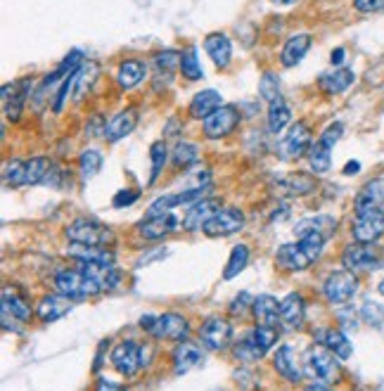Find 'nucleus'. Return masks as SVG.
I'll use <instances>...</instances> for the list:
<instances>
[{
  "instance_id": "2",
  "label": "nucleus",
  "mask_w": 384,
  "mask_h": 391,
  "mask_svg": "<svg viewBox=\"0 0 384 391\" xmlns=\"http://www.w3.org/2000/svg\"><path fill=\"white\" fill-rule=\"evenodd\" d=\"M50 159L45 156H34V159H15L10 161L8 168H5V182L8 185H36V182H43L45 175L50 171Z\"/></svg>"
},
{
  "instance_id": "45",
  "label": "nucleus",
  "mask_w": 384,
  "mask_h": 391,
  "mask_svg": "<svg viewBox=\"0 0 384 391\" xmlns=\"http://www.w3.org/2000/svg\"><path fill=\"white\" fill-rule=\"evenodd\" d=\"M180 60H183V55L180 52H175V50H166V52H159L157 57H154V69L159 71H166L168 76H171V71L178 67L180 69Z\"/></svg>"
},
{
  "instance_id": "27",
  "label": "nucleus",
  "mask_w": 384,
  "mask_h": 391,
  "mask_svg": "<svg viewBox=\"0 0 384 391\" xmlns=\"http://www.w3.org/2000/svg\"><path fill=\"white\" fill-rule=\"evenodd\" d=\"M69 256L76 259L79 263H102V266H112L114 263V254L109 249H105V247L71 244L69 247Z\"/></svg>"
},
{
  "instance_id": "31",
  "label": "nucleus",
  "mask_w": 384,
  "mask_h": 391,
  "mask_svg": "<svg viewBox=\"0 0 384 391\" xmlns=\"http://www.w3.org/2000/svg\"><path fill=\"white\" fill-rule=\"evenodd\" d=\"M221 102L223 100H221V95L216 93V90H202V93L192 97L190 116L192 119H206V116L213 114L221 107Z\"/></svg>"
},
{
  "instance_id": "10",
  "label": "nucleus",
  "mask_w": 384,
  "mask_h": 391,
  "mask_svg": "<svg viewBox=\"0 0 384 391\" xmlns=\"http://www.w3.org/2000/svg\"><path fill=\"white\" fill-rule=\"evenodd\" d=\"M311 145H314V133H311V128L306 126V123L297 121L295 126L287 130L285 140L280 142V154L292 161V159H299V156L309 154Z\"/></svg>"
},
{
  "instance_id": "44",
  "label": "nucleus",
  "mask_w": 384,
  "mask_h": 391,
  "mask_svg": "<svg viewBox=\"0 0 384 391\" xmlns=\"http://www.w3.org/2000/svg\"><path fill=\"white\" fill-rule=\"evenodd\" d=\"M259 90H261V97L266 102H275L280 100V78L273 71H266L261 76V83H259Z\"/></svg>"
},
{
  "instance_id": "57",
  "label": "nucleus",
  "mask_w": 384,
  "mask_h": 391,
  "mask_svg": "<svg viewBox=\"0 0 384 391\" xmlns=\"http://www.w3.org/2000/svg\"><path fill=\"white\" fill-rule=\"evenodd\" d=\"M273 3H275V5H295L297 0H273Z\"/></svg>"
},
{
  "instance_id": "49",
  "label": "nucleus",
  "mask_w": 384,
  "mask_h": 391,
  "mask_svg": "<svg viewBox=\"0 0 384 391\" xmlns=\"http://www.w3.org/2000/svg\"><path fill=\"white\" fill-rule=\"evenodd\" d=\"M138 190H121V192H116V197H114V201L112 204L116 206V209H123V206H131L133 201H138Z\"/></svg>"
},
{
  "instance_id": "33",
  "label": "nucleus",
  "mask_w": 384,
  "mask_h": 391,
  "mask_svg": "<svg viewBox=\"0 0 384 391\" xmlns=\"http://www.w3.org/2000/svg\"><path fill=\"white\" fill-rule=\"evenodd\" d=\"M145 64H142L140 60H126V62H121V67H119V74H116V81H119V86L123 90H131L135 88L138 83L145 78Z\"/></svg>"
},
{
  "instance_id": "39",
  "label": "nucleus",
  "mask_w": 384,
  "mask_h": 391,
  "mask_svg": "<svg viewBox=\"0 0 384 391\" xmlns=\"http://www.w3.org/2000/svg\"><path fill=\"white\" fill-rule=\"evenodd\" d=\"M264 354H266V351L256 344V339H254V335L240 339V342L235 344V358H240V361H244V363L259 361V358H261Z\"/></svg>"
},
{
  "instance_id": "56",
  "label": "nucleus",
  "mask_w": 384,
  "mask_h": 391,
  "mask_svg": "<svg viewBox=\"0 0 384 391\" xmlns=\"http://www.w3.org/2000/svg\"><path fill=\"white\" fill-rule=\"evenodd\" d=\"M306 391H330V389L323 387V384H311V387H306Z\"/></svg>"
},
{
  "instance_id": "7",
  "label": "nucleus",
  "mask_w": 384,
  "mask_h": 391,
  "mask_svg": "<svg viewBox=\"0 0 384 391\" xmlns=\"http://www.w3.org/2000/svg\"><path fill=\"white\" fill-rule=\"evenodd\" d=\"M351 235L356 242L375 244L384 235V211L382 209H363L356 211L354 225H351Z\"/></svg>"
},
{
  "instance_id": "25",
  "label": "nucleus",
  "mask_w": 384,
  "mask_h": 391,
  "mask_svg": "<svg viewBox=\"0 0 384 391\" xmlns=\"http://www.w3.org/2000/svg\"><path fill=\"white\" fill-rule=\"evenodd\" d=\"M199 363H202V349L197 347V344L183 342V344H178V347H175V351H173V370H175V375L190 373V370L197 368Z\"/></svg>"
},
{
  "instance_id": "51",
  "label": "nucleus",
  "mask_w": 384,
  "mask_h": 391,
  "mask_svg": "<svg viewBox=\"0 0 384 391\" xmlns=\"http://www.w3.org/2000/svg\"><path fill=\"white\" fill-rule=\"evenodd\" d=\"M247 304H254V299H252L249 294H247V292H242V297H237L235 302L230 304V313H233V316H237V313L244 311Z\"/></svg>"
},
{
  "instance_id": "41",
  "label": "nucleus",
  "mask_w": 384,
  "mask_h": 391,
  "mask_svg": "<svg viewBox=\"0 0 384 391\" xmlns=\"http://www.w3.org/2000/svg\"><path fill=\"white\" fill-rule=\"evenodd\" d=\"M180 71H183V76L187 78V81H199V78L204 76L202 64H199V57H197V48H187L183 52V60H180Z\"/></svg>"
},
{
  "instance_id": "29",
  "label": "nucleus",
  "mask_w": 384,
  "mask_h": 391,
  "mask_svg": "<svg viewBox=\"0 0 384 391\" xmlns=\"http://www.w3.org/2000/svg\"><path fill=\"white\" fill-rule=\"evenodd\" d=\"M309 48H311V36L309 34H297V36H292L287 43H285L280 60H283L285 67H297V64L306 57Z\"/></svg>"
},
{
  "instance_id": "34",
  "label": "nucleus",
  "mask_w": 384,
  "mask_h": 391,
  "mask_svg": "<svg viewBox=\"0 0 384 391\" xmlns=\"http://www.w3.org/2000/svg\"><path fill=\"white\" fill-rule=\"evenodd\" d=\"M97 64L95 62H83L79 71H76V83H74V100L76 102H81L83 100V95L88 93L90 86L95 83V78H97Z\"/></svg>"
},
{
  "instance_id": "40",
  "label": "nucleus",
  "mask_w": 384,
  "mask_h": 391,
  "mask_svg": "<svg viewBox=\"0 0 384 391\" xmlns=\"http://www.w3.org/2000/svg\"><path fill=\"white\" fill-rule=\"evenodd\" d=\"M330 154H332V149H328L323 145V142H314V145H311V149H309V164H311V168H314L316 173H325L330 168Z\"/></svg>"
},
{
  "instance_id": "54",
  "label": "nucleus",
  "mask_w": 384,
  "mask_h": 391,
  "mask_svg": "<svg viewBox=\"0 0 384 391\" xmlns=\"http://www.w3.org/2000/svg\"><path fill=\"white\" fill-rule=\"evenodd\" d=\"M342 62H344V48H337L332 52V64H335V67H342Z\"/></svg>"
},
{
  "instance_id": "42",
  "label": "nucleus",
  "mask_w": 384,
  "mask_h": 391,
  "mask_svg": "<svg viewBox=\"0 0 384 391\" xmlns=\"http://www.w3.org/2000/svg\"><path fill=\"white\" fill-rule=\"evenodd\" d=\"M297 225L299 228H311V230H318V232H323L325 237H330V235L337 230V218L328 216V213H321V216H309V218L299 221Z\"/></svg>"
},
{
  "instance_id": "1",
  "label": "nucleus",
  "mask_w": 384,
  "mask_h": 391,
  "mask_svg": "<svg viewBox=\"0 0 384 391\" xmlns=\"http://www.w3.org/2000/svg\"><path fill=\"white\" fill-rule=\"evenodd\" d=\"M342 263H344V268L351 271L354 275H361V273H373V271L382 268L384 266V249H377L375 244L354 242V244L344 247Z\"/></svg>"
},
{
  "instance_id": "21",
  "label": "nucleus",
  "mask_w": 384,
  "mask_h": 391,
  "mask_svg": "<svg viewBox=\"0 0 384 391\" xmlns=\"http://www.w3.org/2000/svg\"><path fill=\"white\" fill-rule=\"evenodd\" d=\"M71 311V299L64 294H48L36 306V316L41 323H55Z\"/></svg>"
},
{
  "instance_id": "58",
  "label": "nucleus",
  "mask_w": 384,
  "mask_h": 391,
  "mask_svg": "<svg viewBox=\"0 0 384 391\" xmlns=\"http://www.w3.org/2000/svg\"><path fill=\"white\" fill-rule=\"evenodd\" d=\"M377 292H380V294L384 297V280H382V283H380V287H377Z\"/></svg>"
},
{
  "instance_id": "9",
  "label": "nucleus",
  "mask_w": 384,
  "mask_h": 391,
  "mask_svg": "<svg viewBox=\"0 0 384 391\" xmlns=\"http://www.w3.org/2000/svg\"><path fill=\"white\" fill-rule=\"evenodd\" d=\"M237 123H240L237 107H233V104H221L216 112L204 119V135L211 140L225 138V135H230L233 130L237 128Z\"/></svg>"
},
{
  "instance_id": "16",
  "label": "nucleus",
  "mask_w": 384,
  "mask_h": 391,
  "mask_svg": "<svg viewBox=\"0 0 384 391\" xmlns=\"http://www.w3.org/2000/svg\"><path fill=\"white\" fill-rule=\"evenodd\" d=\"M29 90H31L29 78L27 81L12 83V86H3V109H5L8 121H19L22 109H24V102H27V97H29Z\"/></svg>"
},
{
  "instance_id": "28",
  "label": "nucleus",
  "mask_w": 384,
  "mask_h": 391,
  "mask_svg": "<svg viewBox=\"0 0 384 391\" xmlns=\"http://www.w3.org/2000/svg\"><path fill=\"white\" fill-rule=\"evenodd\" d=\"M318 185L316 178H311V175L306 173H292L287 178L280 180L278 190L283 194H287V197H304V194L314 192Z\"/></svg>"
},
{
  "instance_id": "46",
  "label": "nucleus",
  "mask_w": 384,
  "mask_h": 391,
  "mask_svg": "<svg viewBox=\"0 0 384 391\" xmlns=\"http://www.w3.org/2000/svg\"><path fill=\"white\" fill-rule=\"evenodd\" d=\"M361 318L373 328H382L384 325V306L375 304V302H366L361 309Z\"/></svg>"
},
{
  "instance_id": "35",
  "label": "nucleus",
  "mask_w": 384,
  "mask_h": 391,
  "mask_svg": "<svg viewBox=\"0 0 384 391\" xmlns=\"http://www.w3.org/2000/svg\"><path fill=\"white\" fill-rule=\"evenodd\" d=\"M290 121H292V112H290L287 104H285L283 97L268 104V130L271 133H280Z\"/></svg>"
},
{
  "instance_id": "14",
  "label": "nucleus",
  "mask_w": 384,
  "mask_h": 391,
  "mask_svg": "<svg viewBox=\"0 0 384 391\" xmlns=\"http://www.w3.org/2000/svg\"><path fill=\"white\" fill-rule=\"evenodd\" d=\"M112 363L121 375L133 377L142 365V347H138L131 339H126V342H121L112 351Z\"/></svg>"
},
{
  "instance_id": "11",
  "label": "nucleus",
  "mask_w": 384,
  "mask_h": 391,
  "mask_svg": "<svg viewBox=\"0 0 384 391\" xmlns=\"http://www.w3.org/2000/svg\"><path fill=\"white\" fill-rule=\"evenodd\" d=\"M244 228V213L235 206L221 209L209 223L204 225V235L209 237H228V235H235Z\"/></svg>"
},
{
  "instance_id": "12",
  "label": "nucleus",
  "mask_w": 384,
  "mask_h": 391,
  "mask_svg": "<svg viewBox=\"0 0 384 391\" xmlns=\"http://www.w3.org/2000/svg\"><path fill=\"white\" fill-rule=\"evenodd\" d=\"M318 256L314 252H309L302 242H295V244H283L278 249L275 254V261H278V266L280 268H285V271H292V273H297V271H306L309 268L311 263H314Z\"/></svg>"
},
{
  "instance_id": "26",
  "label": "nucleus",
  "mask_w": 384,
  "mask_h": 391,
  "mask_svg": "<svg viewBox=\"0 0 384 391\" xmlns=\"http://www.w3.org/2000/svg\"><path fill=\"white\" fill-rule=\"evenodd\" d=\"M252 311H254V318H256L259 325H271V328H278V321H280L278 299H273L271 294L256 297L254 299V304H252Z\"/></svg>"
},
{
  "instance_id": "19",
  "label": "nucleus",
  "mask_w": 384,
  "mask_h": 391,
  "mask_svg": "<svg viewBox=\"0 0 384 391\" xmlns=\"http://www.w3.org/2000/svg\"><path fill=\"white\" fill-rule=\"evenodd\" d=\"M306 306H304V297L292 292L280 302V323L285 325V330H299L304 325V316H306Z\"/></svg>"
},
{
  "instance_id": "3",
  "label": "nucleus",
  "mask_w": 384,
  "mask_h": 391,
  "mask_svg": "<svg viewBox=\"0 0 384 391\" xmlns=\"http://www.w3.org/2000/svg\"><path fill=\"white\" fill-rule=\"evenodd\" d=\"M64 232H67V240L71 244H83V247H105L114 240V235L107 225L90 218H76L74 223L67 225Z\"/></svg>"
},
{
  "instance_id": "22",
  "label": "nucleus",
  "mask_w": 384,
  "mask_h": 391,
  "mask_svg": "<svg viewBox=\"0 0 384 391\" xmlns=\"http://www.w3.org/2000/svg\"><path fill=\"white\" fill-rule=\"evenodd\" d=\"M204 50L218 69H225L228 64H230L233 45H230V38H228L225 34H221V31L218 34H209L204 38Z\"/></svg>"
},
{
  "instance_id": "38",
  "label": "nucleus",
  "mask_w": 384,
  "mask_h": 391,
  "mask_svg": "<svg viewBox=\"0 0 384 391\" xmlns=\"http://www.w3.org/2000/svg\"><path fill=\"white\" fill-rule=\"evenodd\" d=\"M100 168H102V154L97 152V149H86V152H81L79 171H81L83 180L95 178V175L100 173Z\"/></svg>"
},
{
  "instance_id": "8",
  "label": "nucleus",
  "mask_w": 384,
  "mask_h": 391,
  "mask_svg": "<svg viewBox=\"0 0 384 391\" xmlns=\"http://www.w3.org/2000/svg\"><path fill=\"white\" fill-rule=\"evenodd\" d=\"M358 292V278L351 271L330 273L323 285V294L330 304H347Z\"/></svg>"
},
{
  "instance_id": "48",
  "label": "nucleus",
  "mask_w": 384,
  "mask_h": 391,
  "mask_svg": "<svg viewBox=\"0 0 384 391\" xmlns=\"http://www.w3.org/2000/svg\"><path fill=\"white\" fill-rule=\"evenodd\" d=\"M342 133H344V123L335 121V123H330V126L323 130V133H321V138H318V142H323L325 147L332 149V147L337 145V140L342 138Z\"/></svg>"
},
{
  "instance_id": "23",
  "label": "nucleus",
  "mask_w": 384,
  "mask_h": 391,
  "mask_svg": "<svg viewBox=\"0 0 384 391\" xmlns=\"http://www.w3.org/2000/svg\"><path fill=\"white\" fill-rule=\"evenodd\" d=\"M356 211H363V209H382L384 206V175L380 178H373L370 182L361 187L358 197L354 201Z\"/></svg>"
},
{
  "instance_id": "37",
  "label": "nucleus",
  "mask_w": 384,
  "mask_h": 391,
  "mask_svg": "<svg viewBox=\"0 0 384 391\" xmlns=\"http://www.w3.org/2000/svg\"><path fill=\"white\" fill-rule=\"evenodd\" d=\"M171 159H173V164L178 168H187V166H192L194 161L199 159V149L194 147L192 142L180 140V142H175V147L171 152Z\"/></svg>"
},
{
  "instance_id": "30",
  "label": "nucleus",
  "mask_w": 384,
  "mask_h": 391,
  "mask_svg": "<svg viewBox=\"0 0 384 391\" xmlns=\"http://www.w3.org/2000/svg\"><path fill=\"white\" fill-rule=\"evenodd\" d=\"M0 316H8L12 321H19V323H27L31 318V306L24 302L15 290L8 287V290L3 292V313H0Z\"/></svg>"
},
{
  "instance_id": "36",
  "label": "nucleus",
  "mask_w": 384,
  "mask_h": 391,
  "mask_svg": "<svg viewBox=\"0 0 384 391\" xmlns=\"http://www.w3.org/2000/svg\"><path fill=\"white\" fill-rule=\"evenodd\" d=\"M247 263H249V247H247V244L233 247V254H230V259H228V266L223 271V280L237 278L240 273L247 268Z\"/></svg>"
},
{
  "instance_id": "18",
  "label": "nucleus",
  "mask_w": 384,
  "mask_h": 391,
  "mask_svg": "<svg viewBox=\"0 0 384 391\" xmlns=\"http://www.w3.org/2000/svg\"><path fill=\"white\" fill-rule=\"evenodd\" d=\"M135 126H138V109L128 107V109H123V112L114 114L112 119L105 123V138L109 142H119L121 138H126Z\"/></svg>"
},
{
  "instance_id": "4",
  "label": "nucleus",
  "mask_w": 384,
  "mask_h": 391,
  "mask_svg": "<svg viewBox=\"0 0 384 391\" xmlns=\"http://www.w3.org/2000/svg\"><path fill=\"white\" fill-rule=\"evenodd\" d=\"M55 285H57V290H60V294L69 297L71 302H81V299L100 294L97 283L93 278H88L81 268L79 271H74V268L60 271L55 278Z\"/></svg>"
},
{
  "instance_id": "24",
  "label": "nucleus",
  "mask_w": 384,
  "mask_h": 391,
  "mask_svg": "<svg viewBox=\"0 0 384 391\" xmlns=\"http://www.w3.org/2000/svg\"><path fill=\"white\" fill-rule=\"evenodd\" d=\"M354 81H356V76L351 69L335 67V69L325 71V74L321 76V88L330 95H340V93H344V90H349L351 86H354Z\"/></svg>"
},
{
  "instance_id": "17",
  "label": "nucleus",
  "mask_w": 384,
  "mask_h": 391,
  "mask_svg": "<svg viewBox=\"0 0 384 391\" xmlns=\"http://www.w3.org/2000/svg\"><path fill=\"white\" fill-rule=\"evenodd\" d=\"M178 228V218L173 213H161V216H147L138 223V235L142 240H164Z\"/></svg>"
},
{
  "instance_id": "50",
  "label": "nucleus",
  "mask_w": 384,
  "mask_h": 391,
  "mask_svg": "<svg viewBox=\"0 0 384 391\" xmlns=\"http://www.w3.org/2000/svg\"><path fill=\"white\" fill-rule=\"evenodd\" d=\"M358 12H375V10H384V0H354Z\"/></svg>"
},
{
  "instance_id": "53",
  "label": "nucleus",
  "mask_w": 384,
  "mask_h": 391,
  "mask_svg": "<svg viewBox=\"0 0 384 391\" xmlns=\"http://www.w3.org/2000/svg\"><path fill=\"white\" fill-rule=\"evenodd\" d=\"M95 391H126L121 387V384H114V382H107V380H102L100 384H97V389Z\"/></svg>"
},
{
  "instance_id": "55",
  "label": "nucleus",
  "mask_w": 384,
  "mask_h": 391,
  "mask_svg": "<svg viewBox=\"0 0 384 391\" xmlns=\"http://www.w3.org/2000/svg\"><path fill=\"white\" fill-rule=\"evenodd\" d=\"M358 171H361V164H358V161H349V164L347 166H344V173H358Z\"/></svg>"
},
{
  "instance_id": "59",
  "label": "nucleus",
  "mask_w": 384,
  "mask_h": 391,
  "mask_svg": "<svg viewBox=\"0 0 384 391\" xmlns=\"http://www.w3.org/2000/svg\"><path fill=\"white\" fill-rule=\"evenodd\" d=\"M377 391H384V387H382V389H377Z\"/></svg>"
},
{
  "instance_id": "13",
  "label": "nucleus",
  "mask_w": 384,
  "mask_h": 391,
  "mask_svg": "<svg viewBox=\"0 0 384 391\" xmlns=\"http://www.w3.org/2000/svg\"><path fill=\"white\" fill-rule=\"evenodd\" d=\"M233 337V328L230 323L225 321V318H209V321L202 323L199 328V339L202 344H204L206 349L211 351H221L228 347V342H230Z\"/></svg>"
},
{
  "instance_id": "20",
  "label": "nucleus",
  "mask_w": 384,
  "mask_h": 391,
  "mask_svg": "<svg viewBox=\"0 0 384 391\" xmlns=\"http://www.w3.org/2000/svg\"><path fill=\"white\" fill-rule=\"evenodd\" d=\"M273 365H275L278 373L292 384H297L304 377V370H302V365H299L297 351H295V347H290V344H285V347L278 349L275 358H273Z\"/></svg>"
},
{
  "instance_id": "32",
  "label": "nucleus",
  "mask_w": 384,
  "mask_h": 391,
  "mask_svg": "<svg viewBox=\"0 0 384 391\" xmlns=\"http://www.w3.org/2000/svg\"><path fill=\"white\" fill-rule=\"evenodd\" d=\"M318 339H321V342L337 358H342V361H347V358H351V354H354V347H351L349 337L344 335L342 330H325V332H321V337Z\"/></svg>"
},
{
  "instance_id": "6",
  "label": "nucleus",
  "mask_w": 384,
  "mask_h": 391,
  "mask_svg": "<svg viewBox=\"0 0 384 391\" xmlns=\"http://www.w3.org/2000/svg\"><path fill=\"white\" fill-rule=\"evenodd\" d=\"M140 328L147 330L157 339H185L187 321L178 313H164V316H142Z\"/></svg>"
},
{
  "instance_id": "47",
  "label": "nucleus",
  "mask_w": 384,
  "mask_h": 391,
  "mask_svg": "<svg viewBox=\"0 0 384 391\" xmlns=\"http://www.w3.org/2000/svg\"><path fill=\"white\" fill-rule=\"evenodd\" d=\"M254 339H256V344L261 347L264 351H268L273 344L278 342V330L275 328H271V325H256L254 328Z\"/></svg>"
},
{
  "instance_id": "52",
  "label": "nucleus",
  "mask_w": 384,
  "mask_h": 391,
  "mask_svg": "<svg viewBox=\"0 0 384 391\" xmlns=\"http://www.w3.org/2000/svg\"><path fill=\"white\" fill-rule=\"evenodd\" d=\"M166 256V249H154V252H149V256H142L138 261V266H145L149 263V261H154V259H164Z\"/></svg>"
},
{
  "instance_id": "15",
  "label": "nucleus",
  "mask_w": 384,
  "mask_h": 391,
  "mask_svg": "<svg viewBox=\"0 0 384 391\" xmlns=\"http://www.w3.org/2000/svg\"><path fill=\"white\" fill-rule=\"evenodd\" d=\"M221 201L218 199H199L194 201V206H190V211L185 213L183 218V228L187 232H194V230H204V225L209 223V221L216 216L221 211Z\"/></svg>"
},
{
  "instance_id": "43",
  "label": "nucleus",
  "mask_w": 384,
  "mask_h": 391,
  "mask_svg": "<svg viewBox=\"0 0 384 391\" xmlns=\"http://www.w3.org/2000/svg\"><path fill=\"white\" fill-rule=\"evenodd\" d=\"M149 156H152V173H149V185H154L157 178H159V173H161V168H164V164H166V156H168L164 142H161V140L152 142V147H149Z\"/></svg>"
},
{
  "instance_id": "5",
  "label": "nucleus",
  "mask_w": 384,
  "mask_h": 391,
  "mask_svg": "<svg viewBox=\"0 0 384 391\" xmlns=\"http://www.w3.org/2000/svg\"><path fill=\"white\" fill-rule=\"evenodd\" d=\"M304 368L314 380L318 382H335L340 377V365H337V356L332 354L328 347H311L304 354Z\"/></svg>"
}]
</instances>
